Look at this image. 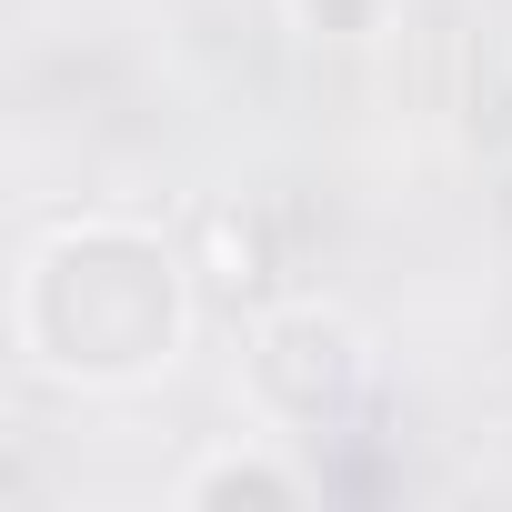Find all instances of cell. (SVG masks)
<instances>
[{"mask_svg": "<svg viewBox=\"0 0 512 512\" xmlns=\"http://www.w3.org/2000/svg\"><path fill=\"white\" fill-rule=\"evenodd\" d=\"M231 492H251V502H292L302 482H292L282 462H211V472L191 482V502H231Z\"/></svg>", "mask_w": 512, "mask_h": 512, "instance_id": "6da1fadb", "label": "cell"}, {"mask_svg": "<svg viewBox=\"0 0 512 512\" xmlns=\"http://www.w3.org/2000/svg\"><path fill=\"white\" fill-rule=\"evenodd\" d=\"M302 21L332 31V41H362V31L382 21V0H302Z\"/></svg>", "mask_w": 512, "mask_h": 512, "instance_id": "7a4b0ae2", "label": "cell"}]
</instances>
